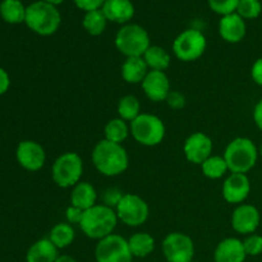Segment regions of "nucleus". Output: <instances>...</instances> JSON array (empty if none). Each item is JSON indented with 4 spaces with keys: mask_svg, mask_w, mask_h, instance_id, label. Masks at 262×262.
<instances>
[{
    "mask_svg": "<svg viewBox=\"0 0 262 262\" xmlns=\"http://www.w3.org/2000/svg\"><path fill=\"white\" fill-rule=\"evenodd\" d=\"M91 158L96 170L105 177L120 176L129 165L127 150L119 143L106 140H101L96 143Z\"/></svg>",
    "mask_w": 262,
    "mask_h": 262,
    "instance_id": "1",
    "label": "nucleus"
},
{
    "mask_svg": "<svg viewBox=\"0 0 262 262\" xmlns=\"http://www.w3.org/2000/svg\"><path fill=\"white\" fill-rule=\"evenodd\" d=\"M118 222L119 220L114 209L97 204L84 211L79 227L87 238L101 241L114 233Z\"/></svg>",
    "mask_w": 262,
    "mask_h": 262,
    "instance_id": "2",
    "label": "nucleus"
},
{
    "mask_svg": "<svg viewBox=\"0 0 262 262\" xmlns=\"http://www.w3.org/2000/svg\"><path fill=\"white\" fill-rule=\"evenodd\" d=\"M25 22L27 27L37 35L50 36L60 27L61 17L55 5L40 0L26 8Z\"/></svg>",
    "mask_w": 262,
    "mask_h": 262,
    "instance_id": "3",
    "label": "nucleus"
},
{
    "mask_svg": "<svg viewBox=\"0 0 262 262\" xmlns=\"http://www.w3.org/2000/svg\"><path fill=\"white\" fill-rule=\"evenodd\" d=\"M223 156L230 173L246 174L257 163L258 150L250 138L237 137L228 143Z\"/></svg>",
    "mask_w": 262,
    "mask_h": 262,
    "instance_id": "4",
    "label": "nucleus"
},
{
    "mask_svg": "<svg viewBox=\"0 0 262 262\" xmlns=\"http://www.w3.org/2000/svg\"><path fill=\"white\" fill-rule=\"evenodd\" d=\"M115 46L125 58L143 56L151 46L147 31L140 25H124L115 36Z\"/></svg>",
    "mask_w": 262,
    "mask_h": 262,
    "instance_id": "5",
    "label": "nucleus"
},
{
    "mask_svg": "<svg viewBox=\"0 0 262 262\" xmlns=\"http://www.w3.org/2000/svg\"><path fill=\"white\" fill-rule=\"evenodd\" d=\"M83 174V161L77 152L68 151L55 159L51 168L54 183L60 188H71L81 182Z\"/></svg>",
    "mask_w": 262,
    "mask_h": 262,
    "instance_id": "6",
    "label": "nucleus"
},
{
    "mask_svg": "<svg viewBox=\"0 0 262 262\" xmlns=\"http://www.w3.org/2000/svg\"><path fill=\"white\" fill-rule=\"evenodd\" d=\"M130 135L140 145L154 147L160 145L165 137V124L159 117L142 113L130 122Z\"/></svg>",
    "mask_w": 262,
    "mask_h": 262,
    "instance_id": "7",
    "label": "nucleus"
},
{
    "mask_svg": "<svg viewBox=\"0 0 262 262\" xmlns=\"http://www.w3.org/2000/svg\"><path fill=\"white\" fill-rule=\"evenodd\" d=\"M206 45V37L201 31L188 28L176 37L173 42V53L177 59L189 63L204 55Z\"/></svg>",
    "mask_w": 262,
    "mask_h": 262,
    "instance_id": "8",
    "label": "nucleus"
},
{
    "mask_svg": "<svg viewBox=\"0 0 262 262\" xmlns=\"http://www.w3.org/2000/svg\"><path fill=\"white\" fill-rule=\"evenodd\" d=\"M115 212L119 222L127 227L136 228L147 222L150 209L147 202L138 194L124 193L115 207Z\"/></svg>",
    "mask_w": 262,
    "mask_h": 262,
    "instance_id": "9",
    "label": "nucleus"
},
{
    "mask_svg": "<svg viewBox=\"0 0 262 262\" xmlns=\"http://www.w3.org/2000/svg\"><path fill=\"white\" fill-rule=\"evenodd\" d=\"M96 262H132L128 239L113 233L109 237L99 241L95 248Z\"/></svg>",
    "mask_w": 262,
    "mask_h": 262,
    "instance_id": "10",
    "label": "nucleus"
},
{
    "mask_svg": "<svg viewBox=\"0 0 262 262\" xmlns=\"http://www.w3.org/2000/svg\"><path fill=\"white\" fill-rule=\"evenodd\" d=\"M163 253L168 262L193 261L194 245L189 235L181 232L169 233L163 241Z\"/></svg>",
    "mask_w": 262,
    "mask_h": 262,
    "instance_id": "11",
    "label": "nucleus"
},
{
    "mask_svg": "<svg viewBox=\"0 0 262 262\" xmlns=\"http://www.w3.org/2000/svg\"><path fill=\"white\" fill-rule=\"evenodd\" d=\"M17 161L23 169L28 171H37L43 168L46 161V152L42 146L32 140L19 142L15 151Z\"/></svg>",
    "mask_w": 262,
    "mask_h": 262,
    "instance_id": "12",
    "label": "nucleus"
},
{
    "mask_svg": "<svg viewBox=\"0 0 262 262\" xmlns=\"http://www.w3.org/2000/svg\"><path fill=\"white\" fill-rule=\"evenodd\" d=\"M214 143L212 140L204 132H194L186 140L183 152L187 160L196 165H201L206 159L212 155Z\"/></svg>",
    "mask_w": 262,
    "mask_h": 262,
    "instance_id": "13",
    "label": "nucleus"
},
{
    "mask_svg": "<svg viewBox=\"0 0 262 262\" xmlns=\"http://www.w3.org/2000/svg\"><path fill=\"white\" fill-rule=\"evenodd\" d=\"M260 211L250 204L238 205L232 214V228L239 234H253L260 227Z\"/></svg>",
    "mask_w": 262,
    "mask_h": 262,
    "instance_id": "14",
    "label": "nucleus"
},
{
    "mask_svg": "<svg viewBox=\"0 0 262 262\" xmlns=\"http://www.w3.org/2000/svg\"><path fill=\"white\" fill-rule=\"evenodd\" d=\"M251 192V182L247 174L232 173L223 184V197L228 204L241 205L247 200Z\"/></svg>",
    "mask_w": 262,
    "mask_h": 262,
    "instance_id": "15",
    "label": "nucleus"
},
{
    "mask_svg": "<svg viewBox=\"0 0 262 262\" xmlns=\"http://www.w3.org/2000/svg\"><path fill=\"white\" fill-rule=\"evenodd\" d=\"M142 90L146 97L154 102L165 101L170 90V81L165 72L150 71L143 79Z\"/></svg>",
    "mask_w": 262,
    "mask_h": 262,
    "instance_id": "16",
    "label": "nucleus"
},
{
    "mask_svg": "<svg viewBox=\"0 0 262 262\" xmlns=\"http://www.w3.org/2000/svg\"><path fill=\"white\" fill-rule=\"evenodd\" d=\"M247 27L245 19L237 13L222 17L219 22V33L224 41L229 43H238L245 38Z\"/></svg>",
    "mask_w": 262,
    "mask_h": 262,
    "instance_id": "17",
    "label": "nucleus"
},
{
    "mask_svg": "<svg viewBox=\"0 0 262 262\" xmlns=\"http://www.w3.org/2000/svg\"><path fill=\"white\" fill-rule=\"evenodd\" d=\"M246 258L243 242L238 238H225L215 248V262H245Z\"/></svg>",
    "mask_w": 262,
    "mask_h": 262,
    "instance_id": "18",
    "label": "nucleus"
},
{
    "mask_svg": "<svg viewBox=\"0 0 262 262\" xmlns=\"http://www.w3.org/2000/svg\"><path fill=\"white\" fill-rule=\"evenodd\" d=\"M107 20L124 25L135 15V7L130 0H105L101 8Z\"/></svg>",
    "mask_w": 262,
    "mask_h": 262,
    "instance_id": "19",
    "label": "nucleus"
},
{
    "mask_svg": "<svg viewBox=\"0 0 262 262\" xmlns=\"http://www.w3.org/2000/svg\"><path fill=\"white\" fill-rule=\"evenodd\" d=\"M58 257L59 250L49 238L36 241L26 253L27 262H55Z\"/></svg>",
    "mask_w": 262,
    "mask_h": 262,
    "instance_id": "20",
    "label": "nucleus"
},
{
    "mask_svg": "<svg viewBox=\"0 0 262 262\" xmlns=\"http://www.w3.org/2000/svg\"><path fill=\"white\" fill-rule=\"evenodd\" d=\"M97 201V192L89 182H79L73 187L71 193V205L78 209L86 210L94 207Z\"/></svg>",
    "mask_w": 262,
    "mask_h": 262,
    "instance_id": "21",
    "label": "nucleus"
},
{
    "mask_svg": "<svg viewBox=\"0 0 262 262\" xmlns=\"http://www.w3.org/2000/svg\"><path fill=\"white\" fill-rule=\"evenodd\" d=\"M148 72L150 69L142 56L125 58L124 63L122 64V77L127 83H142Z\"/></svg>",
    "mask_w": 262,
    "mask_h": 262,
    "instance_id": "22",
    "label": "nucleus"
},
{
    "mask_svg": "<svg viewBox=\"0 0 262 262\" xmlns=\"http://www.w3.org/2000/svg\"><path fill=\"white\" fill-rule=\"evenodd\" d=\"M128 246L133 257L145 258L155 250V239L148 233L138 232L128 238Z\"/></svg>",
    "mask_w": 262,
    "mask_h": 262,
    "instance_id": "23",
    "label": "nucleus"
},
{
    "mask_svg": "<svg viewBox=\"0 0 262 262\" xmlns=\"http://www.w3.org/2000/svg\"><path fill=\"white\" fill-rule=\"evenodd\" d=\"M145 59L150 71H161L164 72L169 68L171 61V56L164 48L158 45H151L142 56Z\"/></svg>",
    "mask_w": 262,
    "mask_h": 262,
    "instance_id": "24",
    "label": "nucleus"
},
{
    "mask_svg": "<svg viewBox=\"0 0 262 262\" xmlns=\"http://www.w3.org/2000/svg\"><path fill=\"white\" fill-rule=\"evenodd\" d=\"M76 238V232L73 227L68 223H58L54 225L49 234V239L54 243L58 250H64L73 243Z\"/></svg>",
    "mask_w": 262,
    "mask_h": 262,
    "instance_id": "25",
    "label": "nucleus"
},
{
    "mask_svg": "<svg viewBox=\"0 0 262 262\" xmlns=\"http://www.w3.org/2000/svg\"><path fill=\"white\" fill-rule=\"evenodd\" d=\"M129 133L130 127L127 124V122L118 117L114 118V119H110L109 122L106 123V125H105L104 128V140L122 145V143L128 138Z\"/></svg>",
    "mask_w": 262,
    "mask_h": 262,
    "instance_id": "26",
    "label": "nucleus"
},
{
    "mask_svg": "<svg viewBox=\"0 0 262 262\" xmlns=\"http://www.w3.org/2000/svg\"><path fill=\"white\" fill-rule=\"evenodd\" d=\"M0 15L5 22L17 25L25 22L26 8L20 0H3L0 4Z\"/></svg>",
    "mask_w": 262,
    "mask_h": 262,
    "instance_id": "27",
    "label": "nucleus"
},
{
    "mask_svg": "<svg viewBox=\"0 0 262 262\" xmlns=\"http://www.w3.org/2000/svg\"><path fill=\"white\" fill-rule=\"evenodd\" d=\"M118 115L120 119L125 120V122H133L137 117H140L141 113V102L133 95H127L123 96L119 100L117 106Z\"/></svg>",
    "mask_w": 262,
    "mask_h": 262,
    "instance_id": "28",
    "label": "nucleus"
},
{
    "mask_svg": "<svg viewBox=\"0 0 262 262\" xmlns=\"http://www.w3.org/2000/svg\"><path fill=\"white\" fill-rule=\"evenodd\" d=\"M201 170L204 176L209 179H220L229 171L224 156L211 155L201 164Z\"/></svg>",
    "mask_w": 262,
    "mask_h": 262,
    "instance_id": "29",
    "label": "nucleus"
},
{
    "mask_svg": "<svg viewBox=\"0 0 262 262\" xmlns=\"http://www.w3.org/2000/svg\"><path fill=\"white\" fill-rule=\"evenodd\" d=\"M83 27L91 36H100L106 28L107 19L101 9L87 12L83 17Z\"/></svg>",
    "mask_w": 262,
    "mask_h": 262,
    "instance_id": "30",
    "label": "nucleus"
},
{
    "mask_svg": "<svg viewBox=\"0 0 262 262\" xmlns=\"http://www.w3.org/2000/svg\"><path fill=\"white\" fill-rule=\"evenodd\" d=\"M262 12L260 0H239L237 7V14L243 19H255Z\"/></svg>",
    "mask_w": 262,
    "mask_h": 262,
    "instance_id": "31",
    "label": "nucleus"
},
{
    "mask_svg": "<svg viewBox=\"0 0 262 262\" xmlns=\"http://www.w3.org/2000/svg\"><path fill=\"white\" fill-rule=\"evenodd\" d=\"M239 0H209V5L212 12L220 15H228L237 12Z\"/></svg>",
    "mask_w": 262,
    "mask_h": 262,
    "instance_id": "32",
    "label": "nucleus"
},
{
    "mask_svg": "<svg viewBox=\"0 0 262 262\" xmlns=\"http://www.w3.org/2000/svg\"><path fill=\"white\" fill-rule=\"evenodd\" d=\"M242 242L247 256H258L262 253V235L253 233L247 235Z\"/></svg>",
    "mask_w": 262,
    "mask_h": 262,
    "instance_id": "33",
    "label": "nucleus"
},
{
    "mask_svg": "<svg viewBox=\"0 0 262 262\" xmlns=\"http://www.w3.org/2000/svg\"><path fill=\"white\" fill-rule=\"evenodd\" d=\"M123 193L117 188H109L104 192V196H102V201H104L105 206H109L112 209L115 210L117 205L119 204V201L122 200Z\"/></svg>",
    "mask_w": 262,
    "mask_h": 262,
    "instance_id": "34",
    "label": "nucleus"
},
{
    "mask_svg": "<svg viewBox=\"0 0 262 262\" xmlns=\"http://www.w3.org/2000/svg\"><path fill=\"white\" fill-rule=\"evenodd\" d=\"M165 102L168 104L169 107L171 109L179 110L182 107H184L186 105V97H184L183 94H181L179 91H170L169 92L168 97H166Z\"/></svg>",
    "mask_w": 262,
    "mask_h": 262,
    "instance_id": "35",
    "label": "nucleus"
},
{
    "mask_svg": "<svg viewBox=\"0 0 262 262\" xmlns=\"http://www.w3.org/2000/svg\"><path fill=\"white\" fill-rule=\"evenodd\" d=\"M83 214H84L83 210L78 209V207H76V206H72L71 205V206L66 210L67 223L71 225H73V224L79 225L81 224L82 219H83Z\"/></svg>",
    "mask_w": 262,
    "mask_h": 262,
    "instance_id": "36",
    "label": "nucleus"
},
{
    "mask_svg": "<svg viewBox=\"0 0 262 262\" xmlns=\"http://www.w3.org/2000/svg\"><path fill=\"white\" fill-rule=\"evenodd\" d=\"M77 7L84 12H91V10L101 9L104 5L105 0H74Z\"/></svg>",
    "mask_w": 262,
    "mask_h": 262,
    "instance_id": "37",
    "label": "nucleus"
},
{
    "mask_svg": "<svg viewBox=\"0 0 262 262\" xmlns=\"http://www.w3.org/2000/svg\"><path fill=\"white\" fill-rule=\"evenodd\" d=\"M251 77L255 81V83H257L258 86L262 87V58L257 59L253 63L252 69H251Z\"/></svg>",
    "mask_w": 262,
    "mask_h": 262,
    "instance_id": "38",
    "label": "nucleus"
},
{
    "mask_svg": "<svg viewBox=\"0 0 262 262\" xmlns=\"http://www.w3.org/2000/svg\"><path fill=\"white\" fill-rule=\"evenodd\" d=\"M10 87V78L9 74L7 73L4 68L0 67V95H4Z\"/></svg>",
    "mask_w": 262,
    "mask_h": 262,
    "instance_id": "39",
    "label": "nucleus"
},
{
    "mask_svg": "<svg viewBox=\"0 0 262 262\" xmlns=\"http://www.w3.org/2000/svg\"><path fill=\"white\" fill-rule=\"evenodd\" d=\"M253 120L258 129L262 130V99L256 104L255 109H253Z\"/></svg>",
    "mask_w": 262,
    "mask_h": 262,
    "instance_id": "40",
    "label": "nucleus"
},
{
    "mask_svg": "<svg viewBox=\"0 0 262 262\" xmlns=\"http://www.w3.org/2000/svg\"><path fill=\"white\" fill-rule=\"evenodd\" d=\"M55 262H77L72 256L68 255H59V257L56 258Z\"/></svg>",
    "mask_w": 262,
    "mask_h": 262,
    "instance_id": "41",
    "label": "nucleus"
},
{
    "mask_svg": "<svg viewBox=\"0 0 262 262\" xmlns=\"http://www.w3.org/2000/svg\"><path fill=\"white\" fill-rule=\"evenodd\" d=\"M42 2H46V3H49V4H51V5H59V4H61V3L64 2V0H42Z\"/></svg>",
    "mask_w": 262,
    "mask_h": 262,
    "instance_id": "42",
    "label": "nucleus"
},
{
    "mask_svg": "<svg viewBox=\"0 0 262 262\" xmlns=\"http://www.w3.org/2000/svg\"><path fill=\"white\" fill-rule=\"evenodd\" d=\"M260 155L262 156V145H261V148H260Z\"/></svg>",
    "mask_w": 262,
    "mask_h": 262,
    "instance_id": "43",
    "label": "nucleus"
},
{
    "mask_svg": "<svg viewBox=\"0 0 262 262\" xmlns=\"http://www.w3.org/2000/svg\"><path fill=\"white\" fill-rule=\"evenodd\" d=\"M191 262H194V261H191Z\"/></svg>",
    "mask_w": 262,
    "mask_h": 262,
    "instance_id": "44",
    "label": "nucleus"
}]
</instances>
